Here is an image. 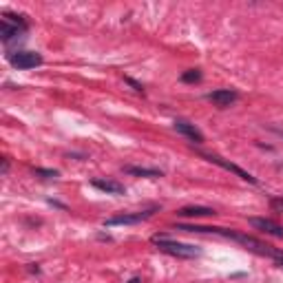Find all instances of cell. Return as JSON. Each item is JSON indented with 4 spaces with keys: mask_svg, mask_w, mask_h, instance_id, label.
I'll use <instances>...</instances> for the list:
<instances>
[{
    "mask_svg": "<svg viewBox=\"0 0 283 283\" xmlns=\"http://www.w3.org/2000/svg\"><path fill=\"white\" fill-rule=\"evenodd\" d=\"M151 241L159 248L161 252H166V255L180 257V259H195V257H201V248L190 246V244H180V241H173V239H168V237H164V235H155Z\"/></svg>",
    "mask_w": 283,
    "mask_h": 283,
    "instance_id": "obj_1",
    "label": "cell"
},
{
    "mask_svg": "<svg viewBox=\"0 0 283 283\" xmlns=\"http://www.w3.org/2000/svg\"><path fill=\"white\" fill-rule=\"evenodd\" d=\"M9 62L16 69H36L42 65V55L36 51H16L9 55Z\"/></svg>",
    "mask_w": 283,
    "mask_h": 283,
    "instance_id": "obj_2",
    "label": "cell"
},
{
    "mask_svg": "<svg viewBox=\"0 0 283 283\" xmlns=\"http://www.w3.org/2000/svg\"><path fill=\"white\" fill-rule=\"evenodd\" d=\"M206 100L212 102V104H215V106H219V108H228V106H233V104L239 100V95H237V91L219 89V91H212V93H208Z\"/></svg>",
    "mask_w": 283,
    "mask_h": 283,
    "instance_id": "obj_3",
    "label": "cell"
},
{
    "mask_svg": "<svg viewBox=\"0 0 283 283\" xmlns=\"http://www.w3.org/2000/svg\"><path fill=\"white\" fill-rule=\"evenodd\" d=\"M248 221H250V226H252V228L261 230V233H265V235H272V237H279V239H283V226H279V223L272 221V219L250 217Z\"/></svg>",
    "mask_w": 283,
    "mask_h": 283,
    "instance_id": "obj_4",
    "label": "cell"
},
{
    "mask_svg": "<svg viewBox=\"0 0 283 283\" xmlns=\"http://www.w3.org/2000/svg\"><path fill=\"white\" fill-rule=\"evenodd\" d=\"M153 215V210H146V212H135V215H118V217H111L104 221V226H129V223H140L144 219H148Z\"/></svg>",
    "mask_w": 283,
    "mask_h": 283,
    "instance_id": "obj_5",
    "label": "cell"
},
{
    "mask_svg": "<svg viewBox=\"0 0 283 283\" xmlns=\"http://www.w3.org/2000/svg\"><path fill=\"white\" fill-rule=\"evenodd\" d=\"M175 131H177V133H182V135H186L190 142H195V144H204V135H201V131H199L195 124L186 122V120H175Z\"/></svg>",
    "mask_w": 283,
    "mask_h": 283,
    "instance_id": "obj_6",
    "label": "cell"
},
{
    "mask_svg": "<svg viewBox=\"0 0 283 283\" xmlns=\"http://www.w3.org/2000/svg\"><path fill=\"white\" fill-rule=\"evenodd\" d=\"M206 159H210L212 164H219L221 168H226V171H230V173H235V175H239L244 182H250V184H257V180L250 175V173H246L244 168H239V166H235V164H230V161H226V159H221V157H217V155H206Z\"/></svg>",
    "mask_w": 283,
    "mask_h": 283,
    "instance_id": "obj_7",
    "label": "cell"
},
{
    "mask_svg": "<svg viewBox=\"0 0 283 283\" xmlns=\"http://www.w3.org/2000/svg\"><path fill=\"white\" fill-rule=\"evenodd\" d=\"M93 186L104 190L108 195H124V186L120 182H113V180H93Z\"/></svg>",
    "mask_w": 283,
    "mask_h": 283,
    "instance_id": "obj_8",
    "label": "cell"
},
{
    "mask_svg": "<svg viewBox=\"0 0 283 283\" xmlns=\"http://www.w3.org/2000/svg\"><path fill=\"white\" fill-rule=\"evenodd\" d=\"M177 215L180 217H210V215H215V210L206 208V206H186L182 210H177Z\"/></svg>",
    "mask_w": 283,
    "mask_h": 283,
    "instance_id": "obj_9",
    "label": "cell"
},
{
    "mask_svg": "<svg viewBox=\"0 0 283 283\" xmlns=\"http://www.w3.org/2000/svg\"><path fill=\"white\" fill-rule=\"evenodd\" d=\"M25 31L22 27H16V25H9L7 20H3V25H0V38L5 40V42H9V40H14V38H18L20 33Z\"/></svg>",
    "mask_w": 283,
    "mask_h": 283,
    "instance_id": "obj_10",
    "label": "cell"
},
{
    "mask_svg": "<svg viewBox=\"0 0 283 283\" xmlns=\"http://www.w3.org/2000/svg\"><path fill=\"white\" fill-rule=\"evenodd\" d=\"M124 173L135 175V177H161V171L157 168H137V166H126Z\"/></svg>",
    "mask_w": 283,
    "mask_h": 283,
    "instance_id": "obj_11",
    "label": "cell"
},
{
    "mask_svg": "<svg viewBox=\"0 0 283 283\" xmlns=\"http://www.w3.org/2000/svg\"><path fill=\"white\" fill-rule=\"evenodd\" d=\"M201 80V71L199 69H190V71H186L182 76V82H199Z\"/></svg>",
    "mask_w": 283,
    "mask_h": 283,
    "instance_id": "obj_12",
    "label": "cell"
},
{
    "mask_svg": "<svg viewBox=\"0 0 283 283\" xmlns=\"http://www.w3.org/2000/svg\"><path fill=\"white\" fill-rule=\"evenodd\" d=\"M33 173L40 175V177H44V180H53V177H58V171H49V168H36Z\"/></svg>",
    "mask_w": 283,
    "mask_h": 283,
    "instance_id": "obj_13",
    "label": "cell"
},
{
    "mask_svg": "<svg viewBox=\"0 0 283 283\" xmlns=\"http://www.w3.org/2000/svg\"><path fill=\"white\" fill-rule=\"evenodd\" d=\"M270 206H272V210H283V199H272Z\"/></svg>",
    "mask_w": 283,
    "mask_h": 283,
    "instance_id": "obj_14",
    "label": "cell"
},
{
    "mask_svg": "<svg viewBox=\"0 0 283 283\" xmlns=\"http://www.w3.org/2000/svg\"><path fill=\"white\" fill-rule=\"evenodd\" d=\"M126 82H129V84H131V86H133V89H135V91H140V93H142V84H137L135 80H131V78H126Z\"/></svg>",
    "mask_w": 283,
    "mask_h": 283,
    "instance_id": "obj_15",
    "label": "cell"
},
{
    "mask_svg": "<svg viewBox=\"0 0 283 283\" xmlns=\"http://www.w3.org/2000/svg\"><path fill=\"white\" fill-rule=\"evenodd\" d=\"M129 283H140V279H137V276H135V279H131Z\"/></svg>",
    "mask_w": 283,
    "mask_h": 283,
    "instance_id": "obj_16",
    "label": "cell"
}]
</instances>
